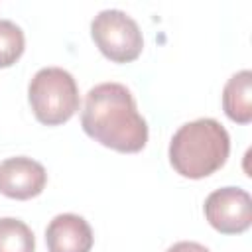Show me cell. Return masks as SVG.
<instances>
[{"label": "cell", "instance_id": "cell-6", "mask_svg": "<svg viewBox=\"0 0 252 252\" xmlns=\"http://www.w3.org/2000/svg\"><path fill=\"white\" fill-rule=\"evenodd\" d=\"M47 183L45 167L26 156L8 158L0 163V193L16 201L37 197Z\"/></svg>", "mask_w": 252, "mask_h": 252}, {"label": "cell", "instance_id": "cell-7", "mask_svg": "<svg viewBox=\"0 0 252 252\" xmlns=\"http://www.w3.org/2000/svg\"><path fill=\"white\" fill-rule=\"evenodd\" d=\"M93 240L91 224L73 213L53 217L45 228V244L49 252H91Z\"/></svg>", "mask_w": 252, "mask_h": 252}, {"label": "cell", "instance_id": "cell-4", "mask_svg": "<svg viewBox=\"0 0 252 252\" xmlns=\"http://www.w3.org/2000/svg\"><path fill=\"white\" fill-rule=\"evenodd\" d=\"M91 37L100 53L114 63H130L144 49L140 26L122 10L98 12L91 22Z\"/></svg>", "mask_w": 252, "mask_h": 252}, {"label": "cell", "instance_id": "cell-8", "mask_svg": "<svg viewBox=\"0 0 252 252\" xmlns=\"http://www.w3.org/2000/svg\"><path fill=\"white\" fill-rule=\"evenodd\" d=\"M222 110L236 124L252 120V73L248 69L234 73L222 89Z\"/></svg>", "mask_w": 252, "mask_h": 252}, {"label": "cell", "instance_id": "cell-9", "mask_svg": "<svg viewBox=\"0 0 252 252\" xmlns=\"http://www.w3.org/2000/svg\"><path fill=\"white\" fill-rule=\"evenodd\" d=\"M35 236L32 228L14 217L0 219V252H33Z\"/></svg>", "mask_w": 252, "mask_h": 252}, {"label": "cell", "instance_id": "cell-3", "mask_svg": "<svg viewBox=\"0 0 252 252\" xmlns=\"http://www.w3.org/2000/svg\"><path fill=\"white\" fill-rule=\"evenodd\" d=\"M28 100L37 122L59 126L79 110V87L73 75L61 67L39 69L28 87Z\"/></svg>", "mask_w": 252, "mask_h": 252}, {"label": "cell", "instance_id": "cell-1", "mask_svg": "<svg viewBox=\"0 0 252 252\" xmlns=\"http://www.w3.org/2000/svg\"><path fill=\"white\" fill-rule=\"evenodd\" d=\"M81 126L94 142L120 154H136L148 142V124L120 83H100L87 93Z\"/></svg>", "mask_w": 252, "mask_h": 252}, {"label": "cell", "instance_id": "cell-5", "mask_svg": "<svg viewBox=\"0 0 252 252\" xmlns=\"http://www.w3.org/2000/svg\"><path fill=\"white\" fill-rule=\"evenodd\" d=\"M205 219L220 234H240L252 224V199L240 187L213 191L203 205Z\"/></svg>", "mask_w": 252, "mask_h": 252}, {"label": "cell", "instance_id": "cell-11", "mask_svg": "<svg viewBox=\"0 0 252 252\" xmlns=\"http://www.w3.org/2000/svg\"><path fill=\"white\" fill-rule=\"evenodd\" d=\"M167 252H211L207 246L199 244V242H191V240H181L175 242L173 246L167 248Z\"/></svg>", "mask_w": 252, "mask_h": 252}, {"label": "cell", "instance_id": "cell-2", "mask_svg": "<svg viewBox=\"0 0 252 252\" xmlns=\"http://www.w3.org/2000/svg\"><path fill=\"white\" fill-rule=\"evenodd\" d=\"M230 154V138L215 118L183 124L169 142L171 167L189 179H203L219 171Z\"/></svg>", "mask_w": 252, "mask_h": 252}, {"label": "cell", "instance_id": "cell-10", "mask_svg": "<svg viewBox=\"0 0 252 252\" xmlns=\"http://www.w3.org/2000/svg\"><path fill=\"white\" fill-rule=\"evenodd\" d=\"M26 37L20 26L10 20H0V69L12 67L24 53Z\"/></svg>", "mask_w": 252, "mask_h": 252}]
</instances>
